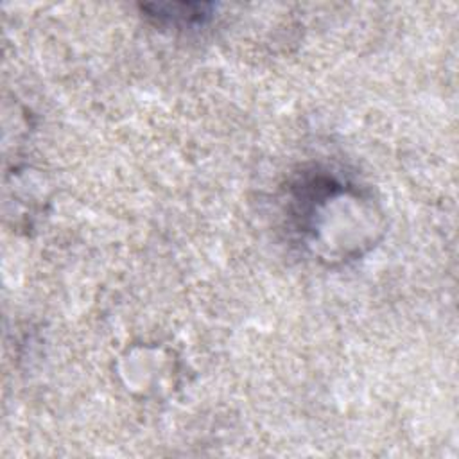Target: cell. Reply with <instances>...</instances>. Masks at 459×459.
Segmentation results:
<instances>
[{
	"mask_svg": "<svg viewBox=\"0 0 459 459\" xmlns=\"http://www.w3.org/2000/svg\"><path fill=\"white\" fill-rule=\"evenodd\" d=\"M208 4H152V5H143L145 11H149V16L158 18L167 23H176V25H192V23H201L204 18H208L210 13Z\"/></svg>",
	"mask_w": 459,
	"mask_h": 459,
	"instance_id": "obj_1",
	"label": "cell"
}]
</instances>
